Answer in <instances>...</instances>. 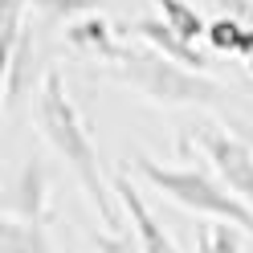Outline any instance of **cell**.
Segmentation results:
<instances>
[{
    "label": "cell",
    "instance_id": "cell-1",
    "mask_svg": "<svg viewBox=\"0 0 253 253\" xmlns=\"http://www.w3.org/2000/svg\"><path fill=\"white\" fill-rule=\"evenodd\" d=\"M33 119H37V131L45 135V143H49V147L61 155V160H66V168L78 176L86 200L94 204V212L102 216V225H106L110 233L126 229L123 216H119V209H115V200H110L115 184L102 176L98 147H94L86 123H82V115H78V106H74V98H70L61 70H45V78L37 82V94H33Z\"/></svg>",
    "mask_w": 253,
    "mask_h": 253
},
{
    "label": "cell",
    "instance_id": "cell-2",
    "mask_svg": "<svg viewBox=\"0 0 253 253\" xmlns=\"http://www.w3.org/2000/svg\"><path fill=\"white\" fill-rule=\"evenodd\" d=\"M98 70L115 82L131 86L135 94H143L147 102L155 106H212V102H225L229 90L212 82L209 74L200 70H188L180 61L164 57L160 49L151 45H115L102 61Z\"/></svg>",
    "mask_w": 253,
    "mask_h": 253
},
{
    "label": "cell",
    "instance_id": "cell-3",
    "mask_svg": "<svg viewBox=\"0 0 253 253\" xmlns=\"http://www.w3.org/2000/svg\"><path fill=\"white\" fill-rule=\"evenodd\" d=\"M131 164L155 192H164L171 204H180L184 212H196V216H209V220H229V225L245 229L253 237V204L241 200L237 192H229V188L220 184V176H209V171L196 168V164L168 168L160 160H151L147 151H135Z\"/></svg>",
    "mask_w": 253,
    "mask_h": 253
},
{
    "label": "cell",
    "instance_id": "cell-4",
    "mask_svg": "<svg viewBox=\"0 0 253 253\" xmlns=\"http://www.w3.org/2000/svg\"><path fill=\"white\" fill-rule=\"evenodd\" d=\"M192 135H196L200 151L209 155V164L220 176V184L253 204V147L233 126H216V123H196Z\"/></svg>",
    "mask_w": 253,
    "mask_h": 253
},
{
    "label": "cell",
    "instance_id": "cell-5",
    "mask_svg": "<svg viewBox=\"0 0 253 253\" xmlns=\"http://www.w3.org/2000/svg\"><path fill=\"white\" fill-rule=\"evenodd\" d=\"M110 184H115V196H119V204H123L126 220H131V229H135V237H139V245H143V253H184V249L176 245V237L164 229V220L151 212V204L143 200V192H139L131 180H126V176H115Z\"/></svg>",
    "mask_w": 253,
    "mask_h": 253
},
{
    "label": "cell",
    "instance_id": "cell-6",
    "mask_svg": "<svg viewBox=\"0 0 253 253\" xmlns=\"http://www.w3.org/2000/svg\"><path fill=\"white\" fill-rule=\"evenodd\" d=\"M131 33L143 41V45H151V49H160L164 57H171V61H180V66H188V70H200V74H209V57H204L192 41H184L176 29H171L164 17H139L135 21V29Z\"/></svg>",
    "mask_w": 253,
    "mask_h": 253
},
{
    "label": "cell",
    "instance_id": "cell-7",
    "mask_svg": "<svg viewBox=\"0 0 253 253\" xmlns=\"http://www.w3.org/2000/svg\"><path fill=\"white\" fill-rule=\"evenodd\" d=\"M49 196V184H45V168L37 155H29L21 164V176L8 192V212L4 216H17V220H33V225H45V200Z\"/></svg>",
    "mask_w": 253,
    "mask_h": 253
},
{
    "label": "cell",
    "instance_id": "cell-8",
    "mask_svg": "<svg viewBox=\"0 0 253 253\" xmlns=\"http://www.w3.org/2000/svg\"><path fill=\"white\" fill-rule=\"evenodd\" d=\"M25 94H33V29L4 45V106L12 110Z\"/></svg>",
    "mask_w": 253,
    "mask_h": 253
},
{
    "label": "cell",
    "instance_id": "cell-9",
    "mask_svg": "<svg viewBox=\"0 0 253 253\" xmlns=\"http://www.w3.org/2000/svg\"><path fill=\"white\" fill-rule=\"evenodd\" d=\"M66 37H70V45L74 49H82V53H90L94 61H102L110 49H115V33H110V25L98 17V12H90V17H78V21H70L66 25Z\"/></svg>",
    "mask_w": 253,
    "mask_h": 253
},
{
    "label": "cell",
    "instance_id": "cell-10",
    "mask_svg": "<svg viewBox=\"0 0 253 253\" xmlns=\"http://www.w3.org/2000/svg\"><path fill=\"white\" fill-rule=\"evenodd\" d=\"M0 253H53V245H49L45 225L4 216V225H0Z\"/></svg>",
    "mask_w": 253,
    "mask_h": 253
},
{
    "label": "cell",
    "instance_id": "cell-11",
    "mask_svg": "<svg viewBox=\"0 0 253 253\" xmlns=\"http://www.w3.org/2000/svg\"><path fill=\"white\" fill-rule=\"evenodd\" d=\"M204 41H209L216 53H233V57H249V53H253V29H245L237 17H220V21H212Z\"/></svg>",
    "mask_w": 253,
    "mask_h": 253
},
{
    "label": "cell",
    "instance_id": "cell-12",
    "mask_svg": "<svg viewBox=\"0 0 253 253\" xmlns=\"http://www.w3.org/2000/svg\"><path fill=\"white\" fill-rule=\"evenodd\" d=\"M241 233L245 229L229 225V220H200L196 225V253H245Z\"/></svg>",
    "mask_w": 253,
    "mask_h": 253
},
{
    "label": "cell",
    "instance_id": "cell-13",
    "mask_svg": "<svg viewBox=\"0 0 253 253\" xmlns=\"http://www.w3.org/2000/svg\"><path fill=\"white\" fill-rule=\"evenodd\" d=\"M155 8H160V17L176 29V33L184 41H204L209 37V25H204V17L196 12V4H188V0H155Z\"/></svg>",
    "mask_w": 253,
    "mask_h": 253
},
{
    "label": "cell",
    "instance_id": "cell-14",
    "mask_svg": "<svg viewBox=\"0 0 253 253\" xmlns=\"http://www.w3.org/2000/svg\"><path fill=\"white\" fill-rule=\"evenodd\" d=\"M29 4L41 8V12H49L53 21L66 17V25H70V21H78V17H90V12H98L102 0H29Z\"/></svg>",
    "mask_w": 253,
    "mask_h": 253
},
{
    "label": "cell",
    "instance_id": "cell-15",
    "mask_svg": "<svg viewBox=\"0 0 253 253\" xmlns=\"http://www.w3.org/2000/svg\"><path fill=\"white\" fill-rule=\"evenodd\" d=\"M94 245H98V253H143V245H139V237H135V229L126 225V229H119V233H94Z\"/></svg>",
    "mask_w": 253,
    "mask_h": 253
},
{
    "label": "cell",
    "instance_id": "cell-16",
    "mask_svg": "<svg viewBox=\"0 0 253 253\" xmlns=\"http://www.w3.org/2000/svg\"><path fill=\"white\" fill-rule=\"evenodd\" d=\"M233 131H237V135H241V139H245V143L253 147V131H249V126H237V123H233Z\"/></svg>",
    "mask_w": 253,
    "mask_h": 253
},
{
    "label": "cell",
    "instance_id": "cell-17",
    "mask_svg": "<svg viewBox=\"0 0 253 253\" xmlns=\"http://www.w3.org/2000/svg\"><path fill=\"white\" fill-rule=\"evenodd\" d=\"M245 61H249V74H253V53H249V57H245Z\"/></svg>",
    "mask_w": 253,
    "mask_h": 253
}]
</instances>
